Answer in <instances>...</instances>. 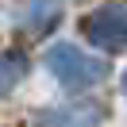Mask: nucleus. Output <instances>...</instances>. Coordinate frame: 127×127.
<instances>
[{"mask_svg":"<svg viewBox=\"0 0 127 127\" xmlns=\"http://www.w3.org/2000/svg\"><path fill=\"white\" fill-rule=\"evenodd\" d=\"M46 69L54 73L65 89H73V93H85V89L100 85V81L108 77V62L77 50L73 42H58V46L46 50Z\"/></svg>","mask_w":127,"mask_h":127,"instance_id":"1","label":"nucleus"},{"mask_svg":"<svg viewBox=\"0 0 127 127\" xmlns=\"http://www.w3.org/2000/svg\"><path fill=\"white\" fill-rule=\"evenodd\" d=\"M81 35H85L96 50H104V54H123V35H127L123 8H119V4H108V8L89 12V16L81 19Z\"/></svg>","mask_w":127,"mask_h":127,"instance_id":"2","label":"nucleus"},{"mask_svg":"<svg viewBox=\"0 0 127 127\" xmlns=\"http://www.w3.org/2000/svg\"><path fill=\"white\" fill-rule=\"evenodd\" d=\"M104 116V104L96 100H73L65 108H54L42 116V127H96Z\"/></svg>","mask_w":127,"mask_h":127,"instance_id":"3","label":"nucleus"},{"mask_svg":"<svg viewBox=\"0 0 127 127\" xmlns=\"http://www.w3.org/2000/svg\"><path fill=\"white\" fill-rule=\"evenodd\" d=\"M27 73V58L19 50H8V54H0V93H8L16 89V81Z\"/></svg>","mask_w":127,"mask_h":127,"instance_id":"4","label":"nucleus"},{"mask_svg":"<svg viewBox=\"0 0 127 127\" xmlns=\"http://www.w3.org/2000/svg\"><path fill=\"white\" fill-rule=\"evenodd\" d=\"M27 16L35 19L31 31H50V27H54V19H62V8H58V4H31V8H27Z\"/></svg>","mask_w":127,"mask_h":127,"instance_id":"5","label":"nucleus"}]
</instances>
